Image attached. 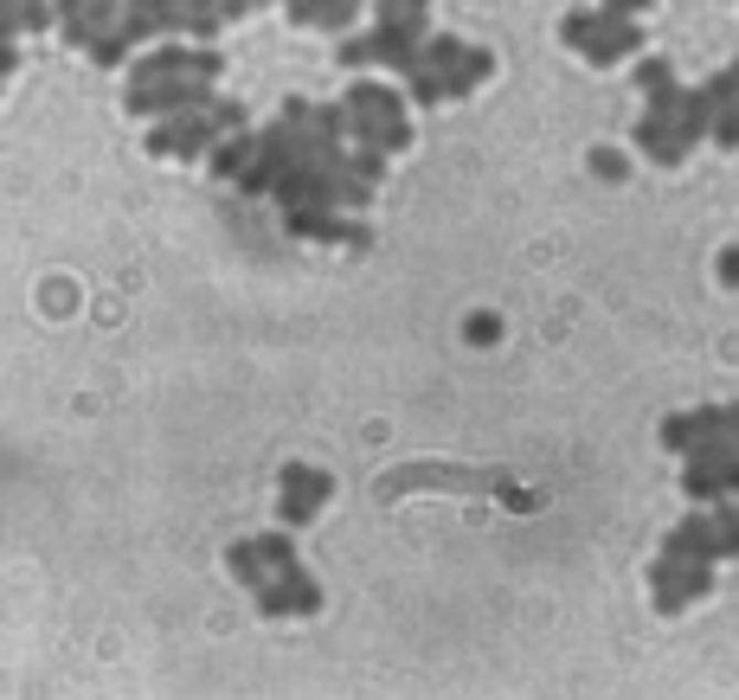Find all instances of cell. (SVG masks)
Here are the masks:
<instances>
[{"label":"cell","instance_id":"2","mask_svg":"<svg viewBox=\"0 0 739 700\" xmlns=\"http://www.w3.org/2000/svg\"><path fill=\"white\" fill-rule=\"evenodd\" d=\"M559 39H566V52H579L586 65L611 72V65H624V58L643 52V20H618V13H604V7H572V13L559 20Z\"/></svg>","mask_w":739,"mask_h":700},{"label":"cell","instance_id":"11","mask_svg":"<svg viewBox=\"0 0 739 700\" xmlns=\"http://www.w3.org/2000/svg\"><path fill=\"white\" fill-rule=\"evenodd\" d=\"M714 110H720V104L707 97L701 84H695V90H682V104H675V129H682V142H688V148H701L707 136H714Z\"/></svg>","mask_w":739,"mask_h":700},{"label":"cell","instance_id":"27","mask_svg":"<svg viewBox=\"0 0 739 700\" xmlns=\"http://www.w3.org/2000/svg\"><path fill=\"white\" fill-rule=\"evenodd\" d=\"M720 283L739 290V245H733V251H720Z\"/></svg>","mask_w":739,"mask_h":700},{"label":"cell","instance_id":"8","mask_svg":"<svg viewBox=\"0 0 739 700\" xmlns=\"http://www.w3.org/2000/svg\"><path fill=\"white\" fill-rule=\"evenodd\" d=\"M251 597H258L264 617H315V611H322V585H315L302 566L277 572V579H270V585H258Z\"/></svg>","mask_w":739,"mask_h":700},{"label":"cell","instance_id":"5","mask_svg":"<svg viewBox=\"0 0 739 700\" xmlns=\"http://www.w3.org/2000/svg\"><path fill=\"white\" fill-rule=\"evenodd\" d=\"M283 231L290 238H315V245H354V251H367L373 245V225L354 213H341L329 200H302V206H283Z\"/></svg>","mask_w":739,"mask_h":700},{"label":"cell","instance_id":"22","mask_svg":"<svg viewBox=\"0 0 739 700\" xmlns=\"http://www.w3.org/2000/svg\"><path fill=\"white\" fill-rule=\"evenodd\" d=\"M707 142L739 148V97H733V104H720V110H714V136H707Z\"/></svg>","mask_w":739,"mask_h":700},{"label":"cell","instance_id":"13","mask_svg":"<svg viewBox=\"0 0 739 700\" xmlns=\"http://www.w3.org/2000/svg\"><path fill=\"white\" fill-rule=\"evenodd\" d=\"M225 566H232V579H238L245 591H258V585L277 579L270 559H264V547H258V534H251V540H232V547H225Z\"/></svg>","mask_w":739,"mask_h":700},{"label":"cell","instance_id":"4","mask_svg":"<svg viewBox=\"0 0 739 700\" xmlns=\"http://www.w3.org/2000/svg\"><path fill=\"white\" fill-rule=\"evenodd\" d=\"M643 572H650V604H656V617H675V611H688L695 597L714 591V566H707V559L663 553V559H650Z\"/></svg>","mask_w":739,"mask_h":700},{"label":"cell","instance_id":"14","mask_svg":"<svg viewBox=\"0 0 739 700\" xmlns=\"http://www.w3.org/2000/svg\"><path fill=\"white\" fill-rule=\"evenodd\" d=\"M489 72H495V58H489L482 45H470V52H463V58L443 72V77H450V97H470L476 84H489Z\"/></svg>","mask_w":739,"mask_h":700},{"label":"cell","instance_id":"29","mask_svg":"<svg viewBox=\"0 0 739 700\" xmlns=\"http://www.w3.org/2000/svg\"><path fill=\"white\" fill-rule=\"evenodd\" d=\"M361 7H367V0H361Z\"/></svg>","mask_w":739,"mask_h":700},{"label":"cell","instance_id":"9","mask_svg":"<svg viewBox=\"0 0 739 700\" xmlns=\"http://www.w3.org/2000/svg\"><path fill=\"white\" fill-rule=\"evenodd\" d=\"M663 553H675V559H707V566H720V559H727L720 520H714V515L675 520V527H668V540H663Z\"/></svg>","mask_w":739,"mask_h":700},{"label":"cell","instance_id":"12","mask_svg":"<svg viewBox=\"0 0 739 700\" xmlns=\"http://www.w3.org/2000/svg\"><path fill=\"white\" fill-rule=\"evenodd\" d=\"M251 154H258V136H251V129H238V136H219V142H213L206 168H213L219 181H238V174L251 168Z\"/></svg>","mask_w":739,"mask_h":700},{"label":"cell","instance_id":"19","mask_svg":"<svg viewBox=\"0 0 739 700\" xmlns=\"http://www.w3.org/2000/svg\"><path fill=\"white\" fill-rule=\"evenodd\" d=\"M258 547H264V559H270V572H290V566H302L290 534H258Z\"/></svg>","mask_w":739,"mask_h":700},{"label":"cell","instance_id":"17","mask_svg":"<svg viewBox=\"0 0 739 700\" xmlns=\"http://www.w3.org/2000/svg\"><path fill=\"white\" fill-rule=\"evenodd\" d=\"M315 129H322L329 142H347V136H354V116H347V104H315Z\"/></svg>","mask_w":739,"mask_h":700},{"label":"cell","instance_id":"20","mask_svg":"<svg viewBox=\"0 0 739 700\" xmlns=\"http://www.w3.org/2000/svg\"><path fill=\"white\" fill-rule=\"evenodd\" d=\"M354 13H361V0H322L315 26H322V33H347V26H354Z\"/></svg>","mask_w":739,"mask_h":700},{"label":"cell","instance_id":"16","mask_svg":"<svg viewBox=\"0 0 739 700\" xmlns=\"http://www.w3.org/2000/svg\"><path fill=\"white\" fill-rule=\"evenodd\" d=\"M406 97L411 104H450V77L431 72V65H418V72H406Z\"/></svg>","mask_w":739,"mask_h":700},{"label":"cell","instance_id":"6","mask_svg":"<svg viewBox=\"0 0 739 700\" xmlns=\"http://www.w3.org/2000/svg\"><path fill=\"white\" fill-rule=\"evenodd\" d=\"M329 502H334V476H329V470L283 463V495H277V520H283V527L315 520V508H329Z\"/></svg>","mask_w":739,"mask_h":700},{"label":"cell","instance_id":"10","mask_svg":"<svg viewBox=\"0 0 739 700\" xmlns=\"http://www.w3.org/2000/svg\"><path fill=\"white\" fill-rule=\"evenodd\" d=\"M636 154H650L656 168H675V161H688V142H682V129H675V116H636Z\"/></svg>","mask_w":739,"mask_h":700},{"label":"cell","instance_id":"18","mask_svg":"<svg viewBox=\"0 0 739 700\" xmlns=\"http://www.w3.org/2000/svg\"><path fill=\"white\" fill-rule=\"evenodd\" d=\"M675 84V65L668 58H636V90L650 97V90H668Z\"/></svg>","mask_w":739,"mask_h":700},{"label":"cell","instance_id":"25","mask_svg":"<svg viewBox=\"0 0 739 700\" xmlns=\"http://www.w3.org/2000/svg\"><path fill=\"white\" fill-rule=\"evenodd\" d=\"M463 334H470V341H495V334H502V322H495V315H470V322H463Z\"/></svg>","mask_w":739,"mask_h":700},{"label":"cell","instance_id":"24","mask_svg":"<svg viewBox=\"0 0 739 700\" xmlns=\"http://www.w3.org/2000/svg\"><path fill=\"white\" fill-rule=\"evenodd\" d=\"M656 0H604V13H618V20H643Z\"/></svg>","mask_w":739,"mask_h":700},{"label":"cell","instance_id":"3","mask_svg":"<svg viewBox=\"0 0 739 700\" xmlns=\"http://www.w3.org/2000/svg\"><path fill=\"white\" fill-rule=\"evenodd\" d=\"M219 104V90H213V77H154V84H129V97H122V110L129 116H200Z\"/></svg>","mask_w":739,"mask_h":700},{"label":"cell","instance_id":"15","mask_svg":"<svg viewBox=\"0 0 739 700\" xmlns=\"http://www.w3.org/2000/svg\"><path fill=\"white\" fill-rule=\"evenodd\" d=\"M379 26H425L431 33V0H373Z\"/></svg>","mask_w":739,"mask_h":700},{"label":"cell","instance_id":"21","mask_svg":"<svg viewBox=\"0 0 739 700\" xmlns=\"http://www.w3.org/2000/svg\"><path fill=\"white\" fill-rule=\"evenodd\" d=\"M347 174H361V181H386V154H379V148H354V154H347Z\"/></svg>","mask_w":739,"mask_h":700},{"label":"cell","instance_id":"1","mask_svg":"<svg viewBox=\"0 0 739 700\" xmlns=\"http://www.w3.org/2000/svg\"><path fill=\"white\" fill-rule=\"evenodd\" d=\"M347 116H354V142L361 148H379V154H406L411 148V116H406V90L379 84V77H354L347 84Z\"/></svg>","mask_w":739,"mask_h":700},{"label":"cell","instance_id":"28","mask_svg":"<svg viewBox=\"0 0 739 700\" xmlns=\"http://www.w3.org/2000/svg\"><path fill=\"white\" fill-rule=\"evenodd\" d=\"M219 7H225V26H232V20H245V13H251L258 0H219Z\"/></svg>","mask_w":739,"mask_h":700},{"label":"cell","instance_id":"7","mask_svg":"<svg viewBox=\"0 0 739 700\" xmlns=\"http://www.w3.org/2000/svg\"><path fill=\"white\" fill-rule=\"evenodd\" d=\"M219 142V129H213V116H161L154 129H148V154H161V161H193V154H213Z\"/></svg>","mask_w":739,"mask_h":700},{"label":"cell","instance_id":"23","mask_svg":"<svg viewBox=\"0 0 739 700\" xmlns=\"http://www.w3.org/2000/svg\"><path fill=\"white\" fill-rule=\"evenodd\" d=\"M206 116H213V129H219V136H238V129L251 122V116H245V104H232V97H219Z\"/></svg>","mask_w":739,"mask_h":700},{"label":"cell","instance_id":"26","mask_svg":"<svg viewBox=\"0 0 739 700\" xmlns=\"http://www.w3.org/2000/svg\"><path fill=\"white\" fill-rule=\"evenodd\" d=\"M591 168H598L604 181H618V174H624V161H618V148H598V154H591Z\"/></svg>","mask_w":739,"mask_h":700}]
</instances>
